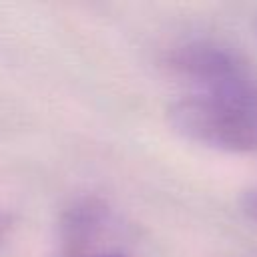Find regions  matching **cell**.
<instances>
[{"label": "cell", "mask_w": 257, "mask_h": 257, "mask_svg": "<svg viewBox=\"0 0 257 257\" xmlns=\"http://www.w3.org/2000/svg\"><path fill=\"white\" fill-rule=\"evenodd\" d=\"M86 257H126V255H120V253H98V255H86Z\"/></svg>", "instance_id": "obj_5"}, {"label": "cell", "mask_w": 257, "mask_h": 257, "mask_svg": "<svg viewBox=\"0 0 257 257\" xmlns=\"http://www.w3.org/2000/svg\"><path fill=\"white\" fill-rule=\"evenodd\" d=\"M241 207H243L245 215L257 223V187L247 189V191L243 193V197H241Z\"/></svg>", "instance_id": "obj_3"}, {"label": "cell", "mask_w": 257, "mask_h": 257, "mask_svg": "<svg viewBox=\"0 0 257 257\" xmlns=\"http://www.w3.org/2000/svg\"><path fill=\"white\" fill-rule=\"evenodd\" d=\"M14 227V221H12V215H8L6 211H0V247L4 245V241L8 239L10 231Z\"/></svg>", "instance_id": "obj_4"}, {"label": "cell", "mask_w": 257, "mask_h": 257, "mask_svg": "<svg viewBox=\"0 0 257 257\" xmlns=\"http://www.w3.org/2000/svg\"><path fill=\"white\" fill-rule=\"evenodd\" d=\"M110 219L108 203L98 195H82L70 201L58 221L60 257H86L102 237Z\"/></svg>", "instance_id": "obj_2"}, {"label": "cell", "mask_w": 257, "mask_h": 257, "mask_svg": "<svg viewBox=\"0 0 257 257\" xmlns=\"http://www.w3.org/2000/svg\"><path fill=\"white\" fill-rule=\"evenodd\" d=\"M169 124L183 139L225 153H257V70L243 62L225 78L175 100Z\"/></svg>", "instance_id": "obj_1"}]
</instances>
